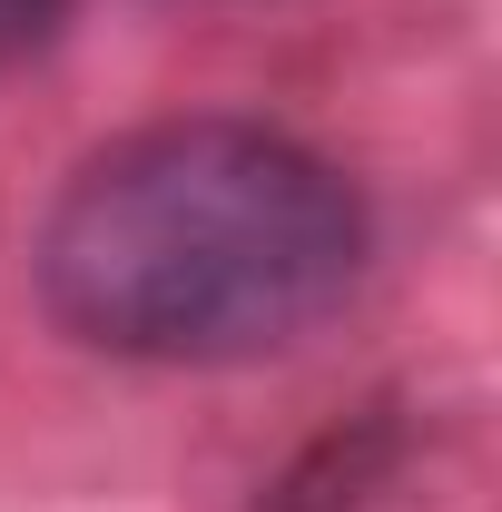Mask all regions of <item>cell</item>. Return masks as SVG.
I'll list each match as a JSON object with an SVG mask.
<instances>
[{
    "mask_svg": "<svg viewBox=\"0 0 502 512\" xmlns=\"http://www.w3.org/2000/svg\"><path fill=\"white\" fill-rule=\"evenodd\" d=\"M404 453H414V424H404L394 394H375V404L315 424L306 444L256 483L247 512H375V493L404 473Z\"/></svg>",
    "mask_w": 502,
    "mask_h": 512,
    "instance_id": "cell-2",
    "label": "cell"
},
{
    "mask_svg": "<svg viewBox=\"0 0 502 512\" xmlns=\"http://www.w3.org/2000/svg\"><path fill=\"white\" fill-rule=\"evenodd\" d=\"M69 10H79V0H0V69L40 60V50L69 30Z\"/></svg>",
    "mask_w": 502,
    "mask_h": 512,
    "instance_id": "cell-3",
    "label": "cell"
},
{
    "mask_svg": "<svg viewBox=\"0 0 502 512\" xmlns=\"http://www.w3.org/2000/svg\"><path fill=\"white\" fill-rule=\"evenodd\" d=\"M375 217L355 178L266 119H158L60 178L30 276L60 335L128 365H256L335 316Z\"/></svg>",
    "mask_w": 502,
    "mask_h": 512,
    "instance_id": "cell-1",
    "label": "cell"
}]
</instances>
